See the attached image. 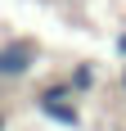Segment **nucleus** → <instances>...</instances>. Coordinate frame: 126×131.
<instances>
[{
	"mask_svg": "<svg viewBox=\"0 0 126 131\" xmlns=\"http://www.w3.org/2000/svg\"><path fill=\"white\" fill-rule=\"evenodd\" d=\"M41 63V45L27 36H14L0 45V81H23L32 77V68Z\"/></svg>",
	"mask_w": 126,
	"mask_h": 131,
	"instance_id": "obj_1",
	"label": "nucleus"
},
{
	"mask_svg": "<svg viewBox=\"0 0 126 131\" xmlns=\"http://www.w3.org/2000/svg\"><path fill=\"white\" fill-rule=\"evenodd\" d=\"M63 81H68V86H72V95L81 100V95H90L95 86H99V68L90 63V59H81V63H72V72H68Z\"/></svg>",
	"mask_w": 126,
	"mask_h": 131,
	"instance_id": "obj_2",
	"label": "nucleus"
},
{
	"mask_svg": "<svg viewBox=\"0 0 126 131\" xmlns=\"http://www.w3.org/2000/svg\"><path fill=\"white\" fill-rule=\"evenodd\" d=\"M41 118H45V122H59V127H81V108H77V100H68V104L41 108Z\"/></svg>",
	"mask_w": 126,
	"mask_h": 131,
	"instance_id": "obj_3",
	"label": "nucleus"
},
{
	"mask_svg": "<svg viewBox=\"0 0 126 131\" xmlns=\"http://www.w3.org/2000/svg\"><path fill=\"white\" fill-rule=\"evenodd\" d=\"M113 50H117V59H122V63H126V27H122V32H117V41H113Z\"/></svg>",
	"mask_w": 126,
	"mask_h": 131,
	"instance_id": "obj_4",
	"label": "nucleus"
},
{
	"mask_svg": "<svg viewBox=\"0 0 126 131\" xmlns=\"http://www.w3.org/2000/svg\"><path fill=\"white\" fill-rule=\"evenodd\" d=\"M117 86H122V95H126V63H122V77H117Z\"/></svg>",
	"mask_w": 126,
	"mask_h": 131,
	"instance_id": "obj_5",
	"label": "nucleus"
},
{
	"mask_svg": "<svg viewBox=\"0 0 126 131\" xmlns=\"http://www.w3.org/2000/svg\"><path fill=\"white\" fill-rule=\"evenodd\" d=\"M0 131H9V118H5V108H0Z\"/></svg>",
	"mask_w": 126,
	"mask_h": 131,
	"instance_id": "obj_6",
	"label": "nucleus"
}]
</instances>
